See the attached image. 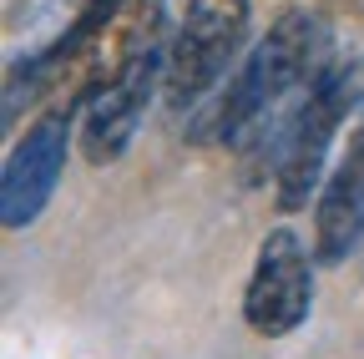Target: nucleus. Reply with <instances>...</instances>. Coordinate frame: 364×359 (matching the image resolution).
Here are the masks:
<instances>
[{
	"mask_svg": "<svg viewBox=\"0 0 364 359\" xmlns=\"http://www.w3.org/2000/svg\"><path fill=\"white\" fill-rule=\"evenodd\" d=\"M329 56V31L314 11H284L268 26V36L253 46V56L233 71L223 102L213 107V122L198 137L223 142L228 152H243L248 162H279V142L304 107L309 86L318 81Z\"/></svg>",
	"mask_w": 364,
	"mask_h": 359,
	"instance_id": "1",
	"label": "nucleus"
},
{
	"mask_svg": "<svg viewBox=\"0 0 364 359\" xmlns=\"http://www.w3.org/2000/svg\"><path fill=\"white\" fill-rule=\"evenodd\" d=\"M354 102H364V61H329L318 71V81L309 86L304 107L294 112L284 142H279V162H273V188H279V208L299 213L309 208V198H318L324 188V162L329 147L339 137L344 117L354 112Z\"/></svg>",
	"mask_w": 364,
	"mask_h": 359,
	"instance_id": "2",
	"label": "nucleus"
},
{
	"mask_svg": "<svg viewBox=\"0 0 364 359\" xmlns=\"http://www.w3.org/2000/svg\"><path fill=\"white\" fill-rule=\"evenodd\" d=\"M253 21V0H188V21L177 26L167 51L162 102L177 112H193L213 86H223L228 66L238 61Z\"/></svg>",
	"mask_w": 364,
	"mask_h": 359,
	"instance_id": "3",
	"label": "nucleus"
},
{
	"mask_svg": "<svg viewBox=\"0 0 364 359\" xmlns=\"http://www.w3.org/2000/svg\"><path fill=\"white\" fill-rule=\"evenodd\" d=\"M309 309H314V258L294 228H273L253 258L243 289V319L263 339H284L309 319Z\"/></svg>",
	"mask_w": 364,
	"mask_h": 359,
	"instance_id": "4",
	"label": "nucleus"
},
{
	"mask_svg": "<svg viewBox=\"0 0 364 359\" xmlns=\"http://www.w3.org/2000/svg\"><path fill=\"white\" fill-rule=\"evenodd\" d=\"M71 152V107H46L26 137L6 157V177H0V223L11 233H26L31 223L46 213Z\"/></svg>",
	"mask_w": 364,
	"mask_h": 359,
	"instance_id": "5",
	"label": "nucleus"
},
{
	"mask_svg": "<svg viewBox=\"0 0 364 359\" xmlns=\"http://www.w3.org/2000/svg\"><path fill=\"white\" fill-rule=\"evenodd\" d=\"M162 76H167V51L157 46L142 61H132L117 81H107L102 92L81 107V152H86L91 167H107L132 147V137L147 122L152 97L162 92Z\"/></svg>",
	"mask_w": 364,
	"mask_h": 359,
	"instance_id": "6",
	"label": "nucleus"
},
{
	"mask_svg": "<svg viewBox=\"0 0 364 359\" xmlns=\"http://www.w3.org/2000/svg\"><path fill=\"white\" fill-rule=\"evenodd\" d=\"M364 238V122L349 132V147L314 198V263H344Z\"/></svg>",
	"mask_w": 364,
	"mask_h": 359,
	"instance_id": "7",
	"label": "nucleus"
}]
</instances>
